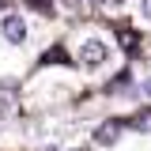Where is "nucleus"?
Masks as SVG:
<instances>
[{"instance_id":"nucleus-3","label":"nucleus","mask_w":151,"mask_h":151,"mask_svg":"<svg viewBox=\"0 0 151 151\" xmlns=\"http://www.w3.org/2000/svg\"><path fill=\"white\" fill-rule=\"evenodd\" d=\"M113 140H117V125H106L98 132V144H113Z\"/></svg>"},{"instance_id":"nucleus-4","label":"nucleus","mask_w":151,"mask_h":151,"mask_svg":"<svg viewBox=\"0 0 151 151\" xmlns=\"http://www.w3.org/2000/svg\"><path fill=\"white\" fill-rule=\"evenodd\" d=\"M144 15H147V19H151V0H147V4H144Z\"/></svg>"},{"instance_id":"nucleus-1","label":"nucleus","mask_w":151,"mask_h":151,"mask_svg":"<svg viewBox=\"0 0 151 151\" xmlns=\"http://www.w3.org/2000/svg\"><path fill=\"white\" fill-rule=\"evenodd\" d=\"M102 57H106V45H102L98 38H87L83 49H79V60H83L87 68H94V64H102Z\"/></svg>"},{"instance_id":"nucleus-2","label":"nucleus","mask_w":151,"mask_h":151,"mask_svg":"<svg viewBox=\"0 0 151 151\" xmlns=\"http://www.w3.org/2000/svg\"><path fill=\"white\" fill-rule=\"evenodd\" d=\"M4 38H8V42H15V45H19V42L27 38V23H23L19 15H8V19H4Z\"/></svg>"}]
</instances>
